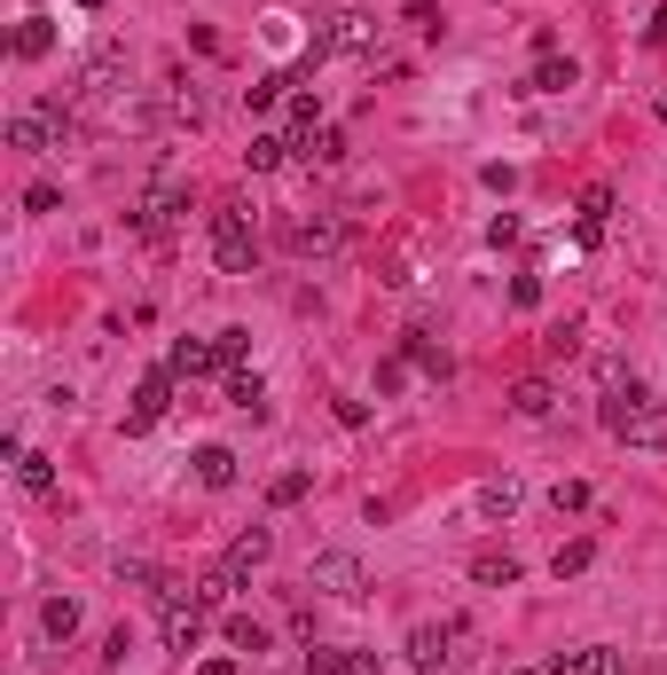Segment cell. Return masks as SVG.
Listing matches in <instances>:
<instances>
[{"instance_id": "484cf974", "label": "cell", "mask_w": 667, "mask_h": 675, "mask_svg": "<svg viewBox=\"0 0 667 675\" xmlns=\"http://www.w3.org/2000/svg\"><path fill=\"white\" fill-rule=\"evenodd\" d=\"M589 558H597V543H581V534H574V543H557L550 573H557V582H574V573H589Z\"/></svg>"}, {"instance_id": "cb8c5ba5", "label": "cell", "mask_w": 667, "mask_h": 675, "mask_svg": "<svg viewBox=\"0 0 667 675\" xmlns=\"http://www.w3.org/2000/svg\"><path fill=\"white\" fill-rule=\"evenodd\" d=\"M307 487H315V471H275V480H267V502H275V511H291V502H307Z\"/></svg>"}, {"instance_id": "5b68a950", "label": "cell", "mask_w": 667, "mask_h": 675, "mask_svg": "<svg viewBox=\"0 0 667 675\" xmlns=\"http://www.w3.org/2000/svg\"><path fill=\"white\" fill-rule=\"evenodd\" d=\"M9 150H63V103H24L16 118H9Z\"/></svg>"}, {"instance_id": "f35d334b", "label": "cell", "mask_w": 667, "mask_h": 675, "mask_svg": "<svg viewBox=\"0 0 667 675\" xmlns=\"http://www.w3.org/2000/svg\"><path fill=\"white\" fill-rule=\"evenodd\" d=\"M196 675H236V660H205V667H196Z\"/></svg>"}, {"instance_id": "ac0fdd59", "label": "cell", "mask_w": 667, "mask_h": 675, "mask_svg": "<svg viewBox=\"0 0 667 675\" xmlns=\"http://www.w3.org/2000/svg\"><path fill=\"white\" fill-rule=\"evenodd\" d=\"M511 409H518V417H550V409H557V385H550V378H518V385H511Z\"/></svg>"}, {"instance_id": "8992f818", "label": "cell", "mask_w": 667, "mask_h": 675, "mask_svg": "<svg viewBox=\"0 0 667 675\" xmlns=\"http://www.w3.org/2000/svg\"><path fill=\"white\" fill-rule=\"evenodd\" d=\"M189 213V189L181 181H157L150 196H142V205H133V228H142L150 235V244H165V235H174V220Z\"/></svg>"}, {"instance_id": "ab89813d", "label": "cell", "mask_w": 667, "mask_h": 675, "mask_svg": "<svg viewBox=\"0 0 667 675\" xmlns=\"http://www.w3.org/2000/svg\"><path fill=\"white\" fill-rule=\"evenodd\" d=\"M72 9H103V0H72Z\"/></svg>"}, {"instance_id": "277c9868", "label": "cell", "mask_w": 667, "mask_h": 675, "mask_svg": "<svg viewBox=\"0 0 667 675\" xmlns=\"http://www.w3.org/2000/svg\"><path fill=\"white\" fill-rule=\"evenodd\" d=\"M283 252H298V259L346 252V220L338 213H298V220H283Z\"/></svg>"}, {"instance_id": "603a6c76", "label": "cell", "mask_w": 667, "mask_h": 675, "mask_svg": "<svg viewBox=\"0 0 667 675\" xmlns=\"http://www.w3.org/2000/svg\"><path fill=\"white\" fill-rule=\"evenodd\" d=\"M298 157H307V165H346V133L338 126H315L307 142H298Z\"/></svg>"}, {"instance_id": "83f0119b", "label": "cell", "mask_w": 667, "mask_h": 675, "mask_svg": "<svg viewBox=\"0 0 667 675\" xmlns=\"http://www.w3.org/2000/svg\"><path fill=\"white\" fill-rule=\"evenodd\" d=\"M220 628H228V645H236V652H267V628H259L252 613H228Z\"/></svg>"}, {"instance_id": "9a60e30c", "label": "cell", "mask_w": 667, "mask_h": 675, "mask_svg": "<svg viewBox=\"0 0 667 675\" xmlns=\"http://www.w3.org/2000/svg\"><path fill=\"white\" fill-rule=\"evenodd\" d=\"M472 582H479V589H518V558H511V550H479V558H472Z\"/></svg>"}, {"instance_id": "4316f807", "label": "cell", "mask_w": 667, "mask_h": 675, "mask_svg": "<svg viewBox=\"0 0 667 675\" xmlns=\"http://www.w3.org/2000/svg\"><path fill=\"white\" fill-rule=\"evenodd\" d=\"M16 480H24L31 495H55V463H48V456H31V448H24V456H16Z\"/></svg>"}, {"instance_id": "74e56055", "label": "cell", "mask_w": 667, "mask_h": 675, "mask_svg": "<svg viewBox=\"0 0 667 675\" xmlns=\"http://www.w3.org/2000/svg\"><path fill=\"white\" fill-rule=\"evenodd\" d=\"M346 675H377V660L370 652H346Z\"/></svg>"}, {"instance_id": "d4e9b609", "label": "cell", "mask_w": 667, "mask_h": 675, "mask_svg": "<svg viewBox=\"0 0 667 675\" xmlns=\"http://www.w3.org/2000/svg\"><path fill=\"white\" fill-rule=\"evenodd\" d=\"M228 409H244V417H267V385L252 378V369H236V378H228Z\"/></svg>"}, {"instance_id": "4dcf8cb0", "label": "cell", "mask_w": 667, "mask_h": 675, "mask_svg": "<svg viewBox=\"0 0 667 675\" xmlns=\"http://www.w3.org/2000/svg\"><path fill=\"white\" fill-rule=\"evenodd\" d=\"M409 361H424V369H432V378H448V354H440V346H432V330H409Z\"/></svg>"}, {"instance_id": "8d00e7d4", "label": "cell", "mask_w": 667, "mask_h": 675, "mask_svg": "<svg viewBox=\"0 0 667 675\" xmlns=\"http://www.w3.org/2000/svg\"><path fill=\"white\" fill-rule=\"evenodd\" d=\"M644 40H652V48H667V9H659V16L644 24Z\"/></svg>"}, {"instance_id": "f1b7e54d", "label": "cell", "mask_w": 667, "mask_h": 675, "mask_svg": "<svg viewBox=\"0 0 667 675\" xmlns=\"http://www.w3.org/2000/svg\"><path fill=\"white\" fill-rule=\"evenodd\" d=\"M283 103H291V133L307 142V133L322 126V103H315V94H283Z\"/></svg>"}, {"instance_id": "7402d4cb", "label": "cell", "mask_w": 667, "mask_h": 675, "mask_svg": "<svg viewBox=\"0 0 667 675\" xmlns=\"http://www.w3.org/2000/svg\"><path fill=\"white\" fill-rule=\"evenodd\" d=\"M40 628L55 636V645H72V636H79V597H48L40 604Z\"/></svg>"}, {"instance_id": "4fadbf2b", "label": "cell", "mask_w": 667, "mask_h": 675, "mask_svg": "<svg viewBox=\"0 0 667 675\" xmlns=\"http://www.w3.org/2000/svg\"><path fill=\"white\" fill-rule=\"evenodd\" d=\"M565 87H581V72H574V55H542L526 72V94H565Z\"/></svg>"}, {"instance_id": "52a82bcc", "label": "cell", "mask_w": 667, "mask_h": 675, "mask_svg": "<svg viewBox=\"0 0 667 675\" xmlns=\"http://www.w3.org/2000/svg\"><path fill=\"white\" fill-rule=\"evenodd\" d=\"M463 636H472L463 621H448V628H432V621H424V628H409V660H416L424 675H440V667L456 660V645H463Z\"/></svg>"}, {"instance_id": "9c48e42d", "label": "cell", "mask_w": 667, "mask_h": 675, "mask_svg": "<svg viewBox=\"0 0 667 675\" xmlns=\"http://www.w3.org/2000/svg\"><path fill=\"white\" fill-rule=\"evenodd\" d=\"M361 48H370V16H354V9L322 16V31H315V55H361Z\"/></svg>"}, {"instance_id": "ba28073f", "label": "cell", "mask_w": 667, "mask_h": 675, "mask_svg": "<svg viewBox=\"0 0 667 675\" xmlns=\"http://www.w3.org/2000/svg\"><path fill=\"white\" fill-rule=\"evenodd\" d=\"M174 385H181L174 369H150V378L133 385V409H126V432H150V424H157L165 409H174Z\"/></svg>"}, {"instance_id": "7a4b0ae2", "label": "cell", "mask_w": 667, "mask_h": 675, "mask_svg": "<svg viewBox=\"0 0 667 675\" xmlns=\"http://www.w3.org/2000/svg\"><path fill=\"white\" fill-rule=\"evenodd\" d=\"M213 259H220V276H252V205H213Z\"/></svg>"}, {"instance_id": "60d3db41", "label": "cell", "mask_w": 667, "mask_h": 675, "mask_svg": "<svg viewBox=\"0 0 667 675\" xmlns=\"http://www.w3.org/2000/svg\"><path fill=\"white\" fill-rule=\"evenodd\" d=\"M652 111H659V118H667V94H659V103H652Z\"/></svg>"}, {"instance_id": "8fae6325", "label": "cell", "mask_w": 667, "mask_h": 675, "mask_svg": "<svg viewBox=\"0 0 667 675\" xmlns=\"http://www.w3.org/2000/svg\"><path fill=\"white\" fill-rule=\"evenodd\" d=\"M542 675H628V660L613 645H581V652H557Z\"/></svg>"}, {"instance_id": "2e32d148", "label": "cell", "mask_w": 667, "mask_h": 675, "mask_svg": "<svg viewBox=\"0 0 667 675\" xmlns=\"http://www.w3.org/2000/svg\"><path fill=\"white\" fill-rule=\"evenodd\" d=\"M605 213H613V189L589 181L581 189V244H605Z\"/></svg>"}, {"instance_id": "b9f144b4", "label": "cell", "mask_w": 667, "mask_h": 675, "mask_svg": "<svg viewBox=\"0 0 667 675\" xmlns=\"http://www.w3.org/2000/svg\"><path fill=\"white\" fill-rule=\"evenodd\" d=\"M511 675H534V667H511Z\"/></svg>"}, {"instance_id": "e575fe53", "label": "cell", "mask_w": 667, "mask_h": 675, "mask_svg": "<svg viewBox=\"0 0 667 675\" xmlns=\"http://www.w3.org/2000/svg\"><path fill=\"white\" fill-rule=\"evenodd\" d=\"M511 307H542V276H511Z\"/></svg>"}, {"instance_id": "6da1fadb", "label": "cell", "mask_w": 667, "mask_h": 675, "mask_svg": "<svg viewBox=\"0 0 667 675\" xmlns=\"http://www.w3.org/2000/svg\"><path fill=\"white\" fill-rule=\"evenodd\" d=\"M597 417H605V432H613V441L644 448V456H659V448H667V400H652L644 385H605Z\"/></svg>"}, {"instance_id": "5bb4252c", "label": "cell", "mask_w": 667, "mask_h": 675, "mask_svg": "<svg viewBox=\"0 0 667 675\" xmlns=\"http://www.w3.org/2000/svg\"><path fill=\"white\" fill-rule=\"evenodd\" d=\"M165 118H174V126H205L213 118V103H205V87H165Z\"/></svg>"}, {"instance_id": "e0dca14e", "label": "cell", "mask_w": 667, "mask_h": 675, "mask_svg": "<svg viewBox=\"0 0 667 675\" xmlns=\"http://www.w3.org/2000/svg\"><path fill=\"white\" fill-rule=\"evenodd\" d=\"M9 48H16L24 63H40V55H55V24H48V16H24V24H16V40H9Z\"/></svg>"}, {"instance_id": "d6a6232c", "label": "cell", "mask_w": 667, "mask_h": 675, "mask_svg": "<svg viewBox=\"0 0 667 675\" xmlns=\"http://www.w3.org/2000/svg\"><path fill=\"white\" fill-rule=\"evenodd\" d=\"M213 354H220V369H236V361L252 354V338H244V330H220V338H213Z\"/></svg>"}, {"instance_id": "7c38bea8", "label": "cell", "mask_w": 667, "mask_h": 675, "mask_svg": "<svg viewBox=\"0 0 667 675\" xmlns=\"http://www.w3.org/2000/svg\"><path fill=\"white\" fill-rule=\"evenodd\" d=\"M165 369H174V378H181V385H196V378H213V369H220V354L205 346V338H181V346H174V354H165Z\"/></svg>"}, {"instance_id": "1f68e13d", "label": "cell", "mask_w": 667, "mask_h": 675, "mask_svg": "<svg viewBox=\"0 0 667 675\" xmlns=\"http://www.w3.org/2000/svg\"><path fill=\"white\" fill-rule=\"evenodd\" d=\"M542 346H550V361H574V354H581V322H557Z\"/></svg>"}, {"instance_id": "3957f363", "label": "cell", "mask_w": 667, "mask_h": 675, "mask_svg": "<svg viewBox=\"0 0 667 675\" xmlns=\"http://www.w3.org/2000/svg\"><path fill=\"white\" fill-rule=\"evenodd\" d=\"M307 589H330V597H370V565H361L354 550H315L307 558Z\"/></svg>"}, {"instance_id": "d590c367", "label": "cell", "mask_w": 667, "mask_h": 675, "mask_svg": "<svg viewBox=\"0 0 667 675\" xmlns=\"http://www.w3.org/2000/svg\"><path fill=\"white\" fill-rule=\"evenodd\" d=\"M55 205H63V196H55L48 181H31V189H24V213H55Z\"/></svg>"}, {"instance_id": "f546056e", "label": "cell", "mask_w": 667, "mask_h": 675, "mask_svg": "<svg viewBox=\"0 0 667 675\" xmlns=\"http://www.w3.org/2000/svg\"><path fill=\"white\" fill-rule=\"evenodd\" d=\"M283 94H291V79H283V72H267V79H252V87H244V103H252V111H267V103H283Z\"/></svg>"}, {"instance_id": "836d02e7", "label": "cell", "mask_w": 667, "mask_h": 675, "mask_svg": "<svg viewBox=\"0 0 667 675\" xmlns=\"http://www.w3.org/2000/svg\"><path fill=\"white\" fill-rule=\"evenodd\" d=\"M550 502H557V511H589V487H581V480H557Z\"/></svg>"}, {"instance_id": "30bf717a", "label": "cell", "mask_w": 667, "mask_h": 675, "mask_svg": "<svg viewBox=\"0 0 667 675\" xmlns=\"http://www.w3.org/2000/svg\"><path fill=\"white\" fill-rule=\"evenodd\" d=\"M267 558H275V534H267V526H244V534H236V543H228V558H220V573H228V582H244V573H259Z\"/></svg>"}, {"instance_id": "ffe728a7", "label": "cell", "mask_w": 667, "mask_h": 675, "mask_svg": "<svg viewBox=\"0 0 667 675\" xmlns=\"http://www.w3.org/2000/svg\"><path fill=\"white\" fill-rule=\"evenodd\" d=\"M196 480H205V487H236V448H196Z\"/></svg>"}, {"instance_id": "44dd1931", "label": "cell", "mask_w": 667, "mask_h": 675, "mask_svg": "<svg viewBox=\"0 0 667 675\" xmlns=\"http://www.w3.org/2000/svg\"><path fill=\"white\" fill-rule=\"evenodd\" d=\"M291 150H298L291 133H252V150H244V165H252V174H275V165H283Z\"/></svg>"}, {"instance_id": "d6986e66", "label": "cell", "mask_w": 667, "mask_h": 675, "mask_svg": "<svg viewBox=\"0 0 667 675\" xmlns=\"http://www.w3.org/2000/svg\"><path fill=\"white\" fill-rule=\"evenodd\" d=\"M472 502H479V519H511L518 511V480H511V471H503V480H479Z\"/></svg>"}]
</instances>
